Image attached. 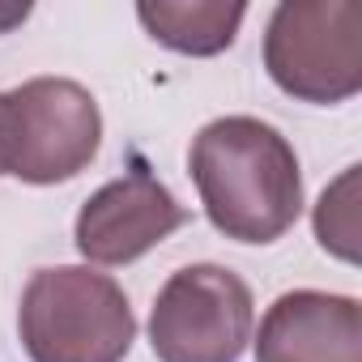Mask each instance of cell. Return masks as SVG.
<instances>
[{"mask_svg":"<svg viewBox=\"0 0 362 362\" xmlns=\"http://www.w3.org/2000/svg\"><path fill=\"white\" fill-rule=\"evenodd\" d=\"M188 170L201 205L235 243H273L303 214L294 145L256 115H222L192 136Z\"/></svg>","mask_w":362,"mask_h":362,"instance_id":"cell-1","label":"cell"},{"mask_svg":"<svg viewBox=\"0 0 362 362\" xmlns=\"http://www.w3.org/2000/svg\"><path fill=\"white\" fill-rule=\"evenodd\" d=\"M18 332L30 362H124L136 315L115 277L90 264H56L26 281Z\"/></svg>","mask_w":362,"mask_h":362,"instance_id":"cell-2","label":"cell"},{"mask_svg":"<svg viewBox=\"0 0 362 362\" xmlns=\"http://www.w3.org/2000/svg\"><path fill=\"white\" fill-rule=\"evenodd\" d=\"M103 145V111L94 94L69 77H35L5 94L0 158L22 184H64L81 175Z\"/></svg>","mask_w":362,"mask_h":362,"instance_id":"cell-3","label":"cell"},{"mask_svg":"<svg viewBox=\"0 0 362 362\" xmlns=\"http://www.w3.org/2000/svg\"><path fill=\"white\" fill-rule=\"evenodd\" d=\"M264 69L290 98L345 103L362 90V5L358 0H286L269 18Z\"/></svg>","mask_w":362,"mask_h":362,"instance_id":"cell-4","label":"cell"},{"mask_svg":"<svg viewBox=\"0 0 362 362\" xmlns=\"http://www.w3.org/2000/svg\"><path fill=\"white\" fill-rule=\"evenodd\" d=\"M256 303L239 273L188 264L166 277L149 311L158 362H239L252 341Z\"/></svg>","mask_w":362,"mask_h":362,"instance_id":"cell-5","label":"cell"},{"mask_svg":"<svg viewBox=\"0 0 362 362\" xmlns=\"http://www.w3.org/2000/svg\"><path fill=\"white\" fill-rule=\"evenodd\" d=\"M188 222V209L170 197L166 184L136 166L124 179L103 184L77 214L73 239L90 264H132L166 235Z\"/></svg>","mask_w":362,"mask_h":362,"instance_id":"cell-6","label":"cell"},{"mask_svg":"<svg viewBox=\"0 0 362 362\" xmlns=\"http://www.w3.org/2000/svg\"><path fill=\"white\" fill-rule=\"evenodd\" d=\"M256 362H362V303L324 290L281 294L260 320Z\"/></svg>","mask_w":362,"mask_h":362,"instance_id":"cell-7","label":"cell"},{"mask_svg":"<svg viewBox=\"0 0 362 362\" xmlns=\"http://www.w3.org/2000/svg\"><path fill=\"white\" fill-rule=\"evenodd\" d=\"M136 18L153 43L179 56H218L235 43L247 18V5H226V0H141Z\"/></svg>","mask_w":362,"mask_h":362,"instance_id":"cell-8","label":"cell"},{"mask_svg":"<svg viewBox=\"0 0 362 362\" xmlns=\"http://www.w3.org/2000/svg\"><path fill=\"white\" fill-rule=\"evenodd\" d=\"M315 239L341 260H358V166H349L315 205Z\"/></svg>","mask_w":362,"mask_h":362,"instance_id":"cell-9","label":"cell"},{"mask_svg":"<svg viewBox=\"0 0 362 362\" xmlns=\"http://www.w3.org/2000/svg\"><path fill=\"white\" fill-rule=\"evenodd\" d=\"M30 18V5H0V35H9L13 26H22Z\"/></svg>","mask_w":362,"mask_h":362,"instance_id":"cell-10","label":"cell"},{"mask_svg":"<svg viewBox=\"0 0 362 362\" xmlns=\"http://www.w3.org/2000/svg\"><path fill=\"white\" fill-rule=\"evenodd\" d=\"M0 107H5V94H0ZM0 175H5V158H0Z\"/></svg>","mask_w":362,"mask_h":362,"instance_id":"cell-11","label":"cell"}]
</instances>
